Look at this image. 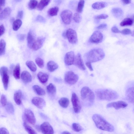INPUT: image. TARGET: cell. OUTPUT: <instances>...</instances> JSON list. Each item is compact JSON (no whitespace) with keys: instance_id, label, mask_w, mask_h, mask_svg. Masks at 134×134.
<instances>
[{"instance_id":"1","label":"cell","mask_w":134,"mask_h":134,"mask_svg":"<svg viewBox=\"0 0 134 134\" xmlns=\"http://www.w3.org/2000/svg\"><path fill=\"white\" fill-rule=\"evenodd\" d=\"M92 118L96 126L99 129L109 132L114 131V126L101 115L95 114L93 115Z\"/></svg>"},{"instance_id":"2","label":"cell","mask_w":134,"mask_h":134,"mask_svg":"<svg viewBox=\"0 0 134 134\" xmlns=\"http://www.w3.org/2000/svg\"><path fill=\"white\" fill-rule=\"evenodd\" d=\"M97 97L100 100L112 101L118 97V93L114 90L110 89H100L96 91Z\"/></svg>"},{"instance_id":"3","label":"cell","mask_w":134,"mask_h":134,"mask_svg":"<svg viewBox=\"0 0 134 134\" xmlns=\"http://www.w3.org/2000/svg\"><path fill=\"white\" fill-rule=\"evenodd\" d=\"M105 56V53L102 49L95 48L87 52L85 55V58L87 62L92 63L102 60Z\"/></svg>"},{"instance_id":"4","label":"cell","mask_w":134,"mask_h":134,"mask_svg":"<svg viewBox=\"0 0 134 134\" xmlns=\"http://www.w3.org/2000/svg\"><path fill=\"white\" fill-rule=\"evenodd\" d=\"M81 95L82 100L85 105L90 106L93 104L95 95L93 91L89 87H83L81 90Z\"/></svg>"},{"instance_id":"5","label":"cell","mask_w":134,"mask_h":134,"mask_svg":"<svg viewBox=\"0 0 134 134\" xmlns=\"http://www.w3.org/2000/svg\"><path fill=\"white\" fill-rule=\"evenodd\" d=\"M78 79V76L72 71H68L65 75V81L69 85H74L75 84L77 81Z\"/></svg>"},{"instance_id":"6","label":"cell","mask_w":134,"mask_h":134,"mask_svg":"<svg viewBox=\"0 0 134 134\" xmlns=\"http://www.w3.org/2000/svg\"><path fill=\"white\" fill-rule=\"evenodd\" d=\"M8 71V68L5 67H3L0 69V74L2 78L4 88L6 90L8 89L9 81Z\"/></svg>"},{"instance_id":"7","label":"cell","mask_w":134,"mask_h":134,"mask_svg":"<svg viewBox=\"0 0 134 134\" xmlns=\"http://www.w3.org/2000/svg\"><path fill=\"white\" fill-rule=\"evenodd\" d=\"M23 118L25 122H27L32 125H34L36 122V119L33 112L29 109H25L24 112Z\"/></svg>"},{"instance_id":"8","label":"cell","mask_w":134,"mask_h":134,"mask_svg":"<svg viewBox=\"0 0 134 134\" xmlns=\"http://www.w3.org/2000/svg\"><path fill=\"white\" fill-rule=\"evenodd\" d=\"M71 101L75 112L77 114L79 113L81 111L82 106L78 96L75 93L72 94Z\"/></svg>"},{"instance_id":"9","label":"cell","mask_w":134,"mask_h":134,"mask_svg":"<svg viewBox=\"0 0 134 134\" xmlns=\"http://www.w3.org/2000/svg\"><path fill=\"white\" fill-rule=\"evenodd\" d=\"M66 37L69 42L72 44H76L78 39L76 32L72 29H69L66 31Z\"/></svg>"},{"instance_id":"10","label":"cell","mask_w":134,"mask_h":134,"mask_svg":"<svg viewBox=\"0 0 134 134\" xmlns=\"http://www.w3.org/2000/svg\"><path fill=\"white\" fill-rule=\"evenodd\" d=\"M73 13L69 10H65L61 13L60 16L64 24L68 25L70 23L72 20Z\"/></svg>"},{"instance_id":"11","label":"cell","mask_w":134,"mask_h":134,"mask_svg":"<svg viewBox=\"0 0 134 134\" xmlns=\"http://www.w3.org/2000/svg\"><path fill=\"white\" fill-rule=\"evenodd\" d=\"M128 104L125 102L123 101H118L109 103L107 104V108H114L116 110H119L126 108L128 106Z\"/></svg>"},{"instance_id":"12","label":"cell","mask_w":134,"mask_h":134,"mask_svg":"<svg viewBox=\"0 0 134 134\" xmlns=\"http://www.w3.org/2000/svg\"><path fill=\"white\" fill-rule=\"evenodd\" d=\"M103 39L102 34L100 31H96L93 34L89 39L91 43L98 44L101 42Z\"/></svg>"},{"instance_id":"13","label":"cell","mask_w":134,"mask_h":134,"mask_svg":"<svg viewBox=\"0 0 134 134\" xmlns=\"http://www.w3.org/2000/svg\"><path fill=\"white\" fill-rule=\"evenodd\" d=\"M40 130L43 134H54L53 129L49 124L47 122L43 123L40 126Z\"/></svg>"},{"instance_id":"14","label":"cell","mask_w":134,"mask_h":134,"mask_svg":"<svg viewBox=\"0 0 134 134\" xmlns=\"http://www.w3.org/2000/svg\"><path fill=\"white\" fill-rule=\"evenodd\" d=\"M33 104L39 109H42L46 105V102L43 98L38 97H34L32 100Z\"/></svg>"},{"instance_id":"15","label":"cell","mask_w":134,"mask_h":134,"mask_svg":"<svg viewBox=\"0 0 134 134\" xmlns=\"http://www.w3.org/2000/svg\"><path fill=\"white\" fill-rule=\"evenodd\" d=\"M74 64L78 68L83 70H86V68L84 65L81 55L78 53L75 58Z\"/></svg>"},{"instance_id":"16","label":"cell","mask_w":134,"mask_h":134,"mask_svg":"<svg viewBox=\"0 0 134 134\" xmlns=\"http://www.w3.org/2000/svg\"><path fill=\"white\" fill-rule=\"evenodd\" d=\"M75 57L73 52L71 51L66 53L64 61L65 64L68 66H70L74 64Z\"/></svg>"},{"instance_id":"17","label":"cell","mask_w":134,"mask_h":134,"mask_svg":"<svg viewBox=\"0 0 134 134\" xmlns=\"http://www.w3.org/2000/svg\"><path fill=\"white\" fill-rule=\"evenodd\" d=\"M45 40V38L42 37L38 38L34 43L32 49L34 51L39 50L42 46Z\"/></svg>"},{"instance_id":"18","label":"cell","mask_w":134,"mask_h":134,"mask_svg":"<svg viewBox=\"0 0 134 134\" xmlns=\"http://www.w3.org/2000/svg\"><path fill=\"white\" fill-rule=\"evenodd\" d=\"M126 97L128 101L134 104V87H130L127 90Z\"/></svg>"},{"instance_id":"19","label":"cell","mask_w":134,"mask_h":134,"mask_svg":"<svg viewBox=\"0 0 134 134\" xmlns=\"http://www.w3.org/2000/svg\"><path fill=\"white\" fill-rule=\"evenodd\" d=\"M21 78L22 81L25 83H29L32 81V75L29 72L26 71H24L22 72Z\"/></svg>"},{"instance_id":"20","label":"cell","mask_w":134,"mask_h":134,"mask_svg":"<svg viewBox=\"0 0 134 134\" xmlns=\"http://www.w3.org/2000/svg\"><path fill=\"white\" fill-rule=\"evenodd\" d=\"M12 10L9 7H7L3 10L0 14V19L3 20L8 18L10 15Z\"/></svg>"},{"instance_id":"21","label":"cell","mask_w":134,"mask_h":134,"mask_svg":"<svg viewBox=\"0 0 134 134\" xmlns=\"http://www.w3.org/2000/svg\"><path fill=\"white\" fill-rule=\"evenodd\" d=\"M37 77L39 81L42 84L46 83L48 79V75L42 72H40L38 73Z\"/></svg>"},{"instance_id":"22","label":"cell","mask_w":134,"mask_h":134,"mask_svg":"<svg viewBox=\"0 0 134 134\" xmlns=\"http://www.w3.org/2000/svg\"><path fill=\"white\" fill-rule=\"evenodd\" d=\"M22 93L20 90L17 91L14 94V101L16 104L18 105H20L22 104Z\"/></svg>"},{"instance_id":"23","label":"cell","mask_w":134,"mask_h":134,"mask_svg":"<svg viewBox=\"0 0 134 134\" xmlns=\"http://www.w3.org/2000/svg\"><path fill=\"white\" fill-rule=\"evenodd\" d=\"M58 65L56 62L52 61H49L47 64V69L50 72L54 71L58 68Z\"/></svg>"},{"instance_id":"24","label":"cell","mask_w":134,"mask_h":134,"mask_svg":"<svg viewBox=\"0 0 134 134\" xmlns=\"http://www.w3.org/2000/svg\"><path fill=\"white\" fill-rule=\"evenodd\" d=\"M111 11L114 16L117 18L121 17L123 14V12L122 10L118 8L113 9Z\"/></svg>"},{"instance_id":"25","label":"cell","mask_w":134,"mask_h":134,"mask_svg":"<svg viewBox=\"0 0 134 134\" xmlns=\"http://www.w3.org/2000/svg\"><path fill=\"white\" fill-rule=\"evenodd\" d=\"M36 40L35 38L32 33L31 31H30L28 34L27 37L28 45L29 48H32Z\"/></svg>"},{"instance_id":"26","label":"cell","mask_w":134,"mask_h":134,"mask_svg":"<svg viewBox=\"0 0 134 134\" xmlns=\"http://www.w3.org/2000/svg\"><path fill=\"white\" fill-rule=\"evenodd\" d=\"M108 4L103 2H97L93 4L92 5V8L96 10H100L105 8Z\"/></svg>"},{"instance_id":"27","label":"cell","mask_w":134,"mask_h":134,"mask_svg":"<svg viewBox=\"0 0 134 134\" xmlns=\"http://www.w3.org/2000/svg\"><path fill=\"white\" fill-rule=\"evenodd\" d=\"M47 93L52 95H55L56 93L57 89L55 86L52 83L50 84L46 88Z\"/></svg>"},{"instance_id":"28","label":"cell","mask_w":134,"mask_h":134,"mask_svg":"<svg viewBox=\"0 0 134 134\" xmlns=\"http://www.w3.org/2000/svg\"><path fill=\"white\" fill-rule=\"evenodd\" d=\"M59 103L62 108H67L68 106L69 101V99L67 98L62 97L59 100Z\"/></svg>"},{"instance_id":"29","label":"cell","mask_w":134,"mask_h":134,"mask_svg":"<svg viewBox=\"0 0 134 134\" xmlns=\"http://www.w3.org/2000/svg\"><path fill=\"white\" fill-rule=\"evenodd\" d=\"M33 89L34 91L39 95L43 96L45 94V91L39 86L36 85L33 86Z\"/></svg>"},{"instance_id":"30","label":"cell","mask_w":134,"mask_h":134,"mask_svg":"<svg viewBox=\"0 0 134 134\" xmlns=\"http://www.w3.org/2000/svg\"><path fill=\"white\" fill-rule=\"evenodd\" d=\"M13 75L16 79L20 78V66L19 64H17L13 72Z\"/></svg>"},{"instance_id":"31","label":"cell","mask_w":134,"mask_h":134,"mask_svg":"<svg viewBox=\"0 0 134 134\" xmlns=\"http://www.w3.org/2000/svg\"><path fill=\"white\" fill-rule=\"evenodd\" d=\"M50 2V1L44 0L41 1L37 6V9L39 11L42 10L45 7L48 5Z\"/></svg>"},{"instance_id":"32","label":"cell","mask_w":134,"mask_h":134,"mask_svg":"<svg viewBox=\"0 0 134 134\" xmlns=\"http://www.w3.org/2000/svg\"><path fill=\"white\" fill-rule=\"evenodd\" d=\"M23 126L25 129L29 134H37L35 130L30 126L24 122L23 123Z\"/></svg>"},{"instance_id":"33","label":"cell","mask_w":134,"mask_h":134,"mask_svg":"<svg viewBox=\"0 0 134 134\" xmlns=\"http://www.w3.org/2000/svg\"><path fill=\"white\" fill-rule=\"evenodd\" d=\"M22 24L21 20L19 19H17L14 21L13 24V29L15 31H17L20 27Z\"/></svg>"},{"instance_id":"34","label":"cell","mask_w":134,"mask_h":134,"mask_svg":"<svg viewBox=\"0 0 134 134\" xmlns=\"http://www.w3.org/2000/svg\"><path fill=\"white\" fill-rule=\"evenodd\" d=\"M59 9L57 7L52 8L49 9L48 11V15L50 16H56L57 15Z\"/></svg>"},{"instance_id":"35","label":"cell","mask_w":134,"mask_h":134,"mask_svg":"<svg viewBox=\"0 0 134 134\" xmlns=\"http://www.w3.org/2000/svg\"><path fill=\"white\" fill-rule=\"evenodd\" d=\"M6 43L3 39H2L0 42V56H2L5 54V52Z\"/></svg>"},{"instance_id":"36","label":"cell","mask_w":134,"mask_h":134,"mask_svg":"<svg viewBox=\"0 0 134 134\" xmlns=\"http://www.w3.org/2000/svg\"><path fill=\"white\" fill-rule=\"evenodd\" d=\"M133 20L130 18H127L124 19L121 23L120 25L122 26L131 25L133 23Z\"/></svg>"},{"instance_id":"37","label":"cell","mask_w":134,"mask_h":134,"mask_svg":"<svg viewBox=\"0 0 134 134\" xmlns=\"http://www.w3.org/2000/svg\"><path fill=\"white\" fill-rule=\"evenodd\" d=\"M27 66L33 72H36L37 67L35 63L32 61H28L26 63Z\"/></svg>"},{"instance_id":"38","label":"cell","mask_w":134,"mask_h":134,"mask_svg":"<svg viewBox=\"0 0 134 134\" xmlns=\"http://www.w3.org/2000/svg\"><path fill=\"white\" fill-rule=\"evenodd\" d=\"M5 109L7 112L10 114H13L14 112V106L10 102L8 103L6 106Z\"/></svg>"},{"instance_id":"39","label":"cell","mask_w":134,"mask_h":134,"mask_svg":"<svg viewBox=\"0 0 134 134\" xmlns=\"http://www.w3.org/2000/svg\"><path fill=\"white\" fill-rule=\"evenodd\" d=\"M85 2L84 1H79L77 9V12L79 13H81L84 6Z\"/></svg>"},{"instance_id":"40","label":"cell","mask_w":134,"mask_h":134,"mask_svg":"<svg viewBox=\"0 0 134 134\" xmlns=\"http://www.w3.org/2000/svg\"><path fill=\"white\" fill-rule=\"evenodd\" d=\"M38 2L37 1H31L28 5L29 9L32 10L35 9L38 6Z\"/></svg>"},{"instance_id":"41","label":"cell","mask_w":134,"mask_h":134,"mask_svg":"<svg viewBox=\"0 0 134 134\" xmlns=\"http://www.w3.org/2000/svg\"><path fill=\"white\" fill-rule=\"evenodd\" d=\"M72 126L73 130L76 132H79L82 129V127L77 123H73Z\"/></svg>"},{"instance_id":"42","label":"cell","mask_w":134,"mask_h":134,"mask_svg":"<svg viewBox=\"0 0 134 134\" xmlns=\"http://www.w3.org/2000/svg\"><path fill=\"white\" fill-rule=\"evenodd\" d=\"M35 61L36 64L40 68H43L44 66V62L42 59L40 58H38L36 59Z\"/></svg>"},{"instance_id":"43","label":"cell","mask_w":134,"mask_h":134,"mask_svg":"<svg viewBox=\"0 0 134 134\" xmlns=\"http://www.w3.org/2000/svg\"><path fill=\"white\" fill-rule=\"evenodd\" d=\"M73 18L75 22L78 23L81 21L82 17L79 13H76L74 15Z\"/></svg>"},{"instance_id":"44","label":"cell","mask_w":134,"mask_h":134,"mask_svg":"<svg viewBox=\"0 0 134 134\" xmlns=\"http://www.w3.org/2000/svg\"><path fill=\"white\" fill-rule=\"evenodd\" d=\"M1 103L2 106L4 107L7 104V100L6 97L3 94L1 97Z\"/></svg>"},{"instance_id":"45","label":"cell","mask_w":134,"mask_h":134,"mask_svg":"<svg viewBox=\"0 0 134 134\" xmlns=\"http://www.w3.org/2000/svg\"><path fill=\"white\" fill-rule=\"evenodd\" d=\"M108 15L105 14H102L96 16L95 18L96 19H105L108 18Z\"/></svg>"},{"instance_id":"46","label":"cell","mask_w":134,"mask_h":134,"mask_svg":"<svg viewBox=\"0 0 134 134\" xmlns=\"http://www.w3.org/2000/svg\"><path fill=\"white\" fill-rule=\"evenodd\" d=\"M36 20L38 22L41 23H45L46 21L45 19L41 16L39 15L37 17Z\"/></svg>"},{"instance_id":"47","label":"cell","mask_w":134,"mask_h":134,"mask_svg":"<svg viewBox=\"0 0 134 134\" xmlns=\"http://www.w3.org/2000/svg\"><path fill=\"white\" fill-rule=\"evenodd\" d=\"M121 33L122 34L124 35H128L130 34L131 33V32L130 29H125L121 31Z\"/></svg>"},{"instance_id":"48","label":"cell","mask_w":134,"mask_h":134,"mask_svg":"<svg viewBox=\"0 0 134 134\" xmlns=\"http://www.w3.org/2000/svg\"><path fill=\"white\" fill-rule=\"evenodd\" d=\"M0 134H9V133L6 128H2L0 129Z\"/></svg>"},{"instance_id":"49","label":"cell","mask_w":134,"mask_h":134,"mask_svg":"<svg viewBox=\"0 0 134 134\" xmlns=\"http://www.w3.org/2000/svg\"><path fill=\"white\" fill-rule=\"evenodd\" d=\"M112 32L115 33H121V31L118 29L117 27L115 26L111 29Z\"/></svg>"},{"instance_id":"50","label":"cell","mask_w":134,"mask_h":134,"mask_svg":"<svg viewBox=\"0 0 134 134\" xmlns=\"http://www.w3.org/2000/svg\"><path fill=\"white\" fill-rule=\"evenodd\" d=\"M107 26L106 24L105 23L102 24L100 25L97 27L98 29H102L106 28Z\"/></svg>"},{"instance_id":"51","label":"cell","mask_w":134,"mask_h":134,"mask_svg":"<svg viewBox=\"0 0 134 134\" xmlns=\"http://www.w3.org/2000/svg\"><path fill=\"white\" fill-rule=\"evenodd\" d=\"M86 64L90 71H93V69L91 65V63L89 62H86Z\"/></svg>"},{"instance_id":"52","label":"cell","mask_w":134,"mask_h":134,"mask_svg":"<svg viewBox=\"0 0 134 134\" xmlns=\"http://www.w3.org/2000/svg\"><path fill=\"white\" fill-rule=\"evenodd\" d=\"M5 29L3 25L1 26V36L3 35L5 32Z\"/></svg>"},{"instance_id":"53","label":"cell","mask_w":134,"mask_h":134,"mask_svg":"<svg viewBox=\"0 0 134 134\" xmlns=\"http://www.w3.org/2000/svg\"><path fill=\"white\" fill-rule=\"evenodd\" d=\"M25 35L24 34H19L18 36V38L20 41H23L25 38Z\"/></svg>"},{"instance_id":"54","label":"cell","mask_w":134,"mask_h":134,"mask_svg":"<svg viewBox=\"0 0 134 134\" xmlns=\"http://www.w3.org/2000/svg\"><path fill=\"white\" fill-rule=\"evenodd\" d=\"M23 12L22 11H19L18 13L17 17L19 18H22L23 16Z\"/></svg>"},{"instance_id":"55","label":"cell","mask_w":134,"mask_h":134,"mask_svg":"<svg viewBox=\"0 0 134 134\" xmlns=\"http://www.w3.org/2000/svg\"><path fill=\"white\" fill-rule=\"evenodd\" d=\"M5 4V0H1L0 7L1 8L2 7L4 6Z\"/></svg>"},{"instance_id":"56","label":"cell","mask_w":134,"mask_h":134,"mask_svg":"<svg viewBox=\"0 0 134 134\" xmlns=\"http://www.w3.org/2000/svg\"><path fill=\"white\" fill-rule=\"evenodd\" d=\"M122 3L125 4H128L131 3V1L130 0H127V1H122Z\"/></svg>"},{"instance_id":"57","label":"cell","mask_w":134,"mask_h":134,"mask_svg":"<svg viewBox=\"0 0 134 134\" xmlns=\"http://www.w3.org/2000/svg\"><path fill=\"white\" fill-rule=\"evenodd\" d=\"M35 128L36 129L39 131H40V126L39 125H36L35 126Z\"/></svg>"},{"instance_id":"58","label":"cell","mask_w":134,"mask_h":134,"mask_svg":"<svg viewBox=\"0 0 134 134\" xmlns=\"http://www.w3.org/2000/svg\"><path fill=\"white\" fill-rule=\"evenodd\" d=\"M62 134H71L68 131H64L63 132Z\"/></svg>"},{"instance_id":"59","label":"cell","mask_w":134,"mask_h":134,"mask_svg":"<svg viewBox=\"0 0 134 134\" xmlns=\"http://www.w3.org/2000/svg\"><path fill=\"white\" fill-rule=\"evenodd\" d=\"M63 36L65 38H66V32H64L63 33Z\"/></svg>"},{"instance_id":"60","label":"cell","mask_w":134,"mask_h":134,"mask_svg":"<svg viewBox=\"0 0 134 134\" xmlns=\"http://www.w3.org/2000/svg\"><path fill=\"white\" fill-rule=\"evenodd\" d=\"M14 18H12L11 19V21L12 22L13 21H14Z\"/></svg>"},{"instance_id":"61","label":"cell","mask_w":134,"mask_h":134,"mask_svg":"<svg viewBox=\"0 0 134 134\" xmlns=\"http://www.w3.org/2000/svg\"><path fill=\"white\" fill-rule=\"evenodd\" d=\"M132 18L133 20V21L134 20V15H133V16H132Z\"/></svg>"},{"instance_id":"62","label":"cell","mask_w":134,"mask_h":134,"mask_svg":"<svg viewBox=\"0 0 134 134\" xmlns=\"http://www.w3.org/2000/svg\"><path fill=\"white\" fill-rule=\"evenodd\" d=\"M133 36H134V31H133Z\"/></svg>"}]
</instances>
